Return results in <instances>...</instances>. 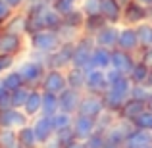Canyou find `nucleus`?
Segmentation results:
<instances>
[{"instance_id": "1", "label": "nucleus", "mask_w": 152, "mask_h": 148, "mask_svg": "<svg viewBox=\"0 0 152 148\" xmlns=\"http://www.w3.org/2000/svg\"><path fill=\"white\" fill-rule=\"evenodd\" d=\"M29 48L33 52H42V54H52L62 46V37L54 29H41L37 33H31L29 37Z\"/></svg>"}, {"instance_id": "2", "label": "nucleus", "mask_w": 152, "mask_h": 148, "mask_svg": "<svg viewBox=\"0 0 152 148\" xmlns=\"http://www.w3.org/2000/svg\"><path fill=\"white\" fill-rule=\"evenodd\" d=\"M15 67H18V71L21 73L23 81H25V85L29 87V89H41V83H42V79H45L46 69H48L42 62H39V60H35V58H27V60H23V62H19Z\"/></svg>"}, {"instance_id": "3", "label": "nucleus", "mask_w": 152, "mask_h": 148, "mask_svg": "<svg viewBox=\"0 0 152 148\" xmlns=\"http://www.w3.org/2000/svg\"><path fill=\"white\" fill-rule=\"evenodd\" d=\"M96 46L93 35H85L75 41V52H73V63L71 66L83 67V69H91V58H93V50Z\"/></svg>"}, {"instance_id": "4", "label": "nucleus", "mask_w": 152, "mask_h": 148, "mask_svg": "<svg viewBox=\"0 0 152 148\" xmlns=\"http://www.w3.org/2000/svg\"><path fill=\"white\" fill-rule=\"evenodd\" d=\"M73 52H75V42H62L58 50L48 54L46 67L48 69H67L73 63Z\"/></svg>"}, {"instance_id": "5", "label": "nucleus", "mask_w": 152, "mask_h": 148, "mask_svg": "<svg viewBox=\"0 0 152 148\" xmlns=\"http://www.w3.org/2000/svg\"><path fill=\"white\" fill-rule=\"evenodd\" d=\"M29 44L27 35L19 33H10V31H2V41H0V52L10 56H21L25 52V46Z\"/></svg>"}, {"instance_id": "6", "label": "nucleus", "mask_w": 152, "mask_h": 148, "mask_svg": "<svg viewBox=\"0 0 152 148\" xmlns=\"http://www.w3.org/2000/svg\"><path fill=\"white\" fill-rule=\"evenodd\" d=\"M31 117L21 110V108H8V110H0V129H21V127L29 125Z\"/></svg>"}, {"instance_id": "7", "label": "nucleus", "mask_w": 152, "mask_h": 148, "mask_svg": "<svg viewBox=\"0 0 152 148\" xmlns=\"http://www.w3.org/2000/svg\"><path fill=\"white\" fill-rule=\"evenodd\" d=\"M145 21H150V10L146 6H142V4H139L137 0H133L131 4H127L125 8H123V21L121 25H141V23Z\"/></svg>"}, {"instance_id": "8", "label": "nucleus", "mask_w": 152, "mask_h": 148, "mask_svg": "<svg viewBox=\"0 0 152 148\" xmlns=\"http://www.w3.org/2000/svg\"><path fill=\"white\" fill-rule=\"evenodd\" d=\"M41 89L46 93H54L60 94L67 89V77H66V69H46L45 79L41 83Z\"/></svg>"}, {"instance_id": "9", "label": "nucleus", "mask_w": 152, "mask_h": 148, "mask_svg": "<svg viewBox=\"0 0 152 148\" xmlns=\"http://www.w3.org/2000/svg\"><path fill=\"white\" fill-rule=\"evenodd\" d=\"M108 89H110V83H108L106 69H96V67H91V69H87L85 93H93V94H104Z\"/></svg>"}, {"instance_id": "10", "label": "nucleus", "mask_w": 152, "mask_h": 148, "mask_svg": "<svg viewBox=\"0 0 152 148\" xmlns=\"http://www.w3.org/2000/svg\"><path fill=\"white\" fill-rule=\"evenodd\" d=\"M118 48L133 52L139 56L141 52V42H139L137 27L133 25H119V37H118Z\"/></svg>"}, {"instance_id": "11", "label": "nucleus", "mask_w": 152, "mask_h": 148, "mask_svg": "<svg viewBox=\"0 0 152 148\" xmlns=\"http://www.w3.org/2000/svg\"><path fill=\"white\" fill-rule=\"evenodd\" d=\"M31 125H33L35 133H37L39 141H41V144H45V142H50L52 139L56 137V127H54V119H52V115H37V117L31 119Z\"/></svg>"}, {"instance_id": "12", "label": "nucleus", "mask_w": 152, "mask_h": 148, "mask_svg": "<svg viewBox=\"0 0 152 148\" xmlns=\"http://www.w3.org/2000/svg\"><path fill=\"white\" fill-rule=\"evenodd\" d=\"M104 110H106V104H104L102 94L85 93V94H83L81 104H79V112H77V114H83V115H89V117L96 119Z\"/></svg>"}, {"instance_id": "13", "label": "nucleus", "mask_w": 152, "mask_h": 148, "mask_svg": "<svg viewBox=\"0 0 152 148\" xmlns=\"http://www.w3.org/2000/svg\"><path fill=\"white\" fill-rule=\"evenodd\" d=\"M139 56L133 52H127L121 48H114L112 50V67H115L118 71H121L123 75H129L131 69L135 67Z\"/></svg>"}, {"instance_id": "14", "label": "nucleus", "mask_w": 152, "mask_h": 148, "mask_svg": "<svg viewBox=\"0 0 152 148\" xmlns=\"http://www.w3.org/2000/svg\"><path fill=\"white\" fill-rule=\"evenodd\" d=\"M118 37H119V25L114 23H106L98 33H94V42L96 46H104V48H118Z\"/></svg>"}, {"instance_id": "15", "label": "nucleus", "mask_w": 152, "mask_h": 148, "mask_svg": "<svg viewBox=\"0 0 152 148\" xmlns=\"http://www.w3.org/2000/svg\"><path fill=\"white\" fill-rule=\"evenodd\" d=\"M83 90H75L67 87L64 93H60V112H66V114L75 115L79 112V104L83 100Z\"/></svg>"}, {"instance_id": "16", "label": "nucleus", "mask_w": 152, "mask_h": 148, "mask_svg": "<svg viewBox=\"0 0 152 148\" xmlns=\"http://www.w3.org/2000/svg\"><path fill=\"white\" fill-rule=\"evenodd\" d=\"M71 127H73V133L79 141H87L96 131V119L89 117V115H83V114H75Z\"/></svg>"}, {"instance_id": "17", "label": "nucleus", "mask_w": 152, "mask_h": 148, "mask_svg": "<svg viewBox=\"0 0 152 148\" xmlns=\"http://www.w3.org/2000/svg\"><path fill=\"white\" fill-rule=\"evenodd\" d=\"M152 146V131L137 129L133 125V129L127 133L123 148H150Z\"/></svg>"}, {"instance_id": "18", "label": "nucleus", "mask_w": 152, "mask_h": 148, "mask_svg": "<svg viewBox=\"0 0 152 148\" xmlns=\"http://www.w3.org/2000/svg\"><path fill=\"white\" fill-rule=\"evenodd\" d=\"M146 108H148V106H146V102H142V100H137V98H127V102L123 104V108L119 110L118 117L133 123L135 119H137L139 115H141L142 112L146 110Z\"/></svg>"}, {"instance_id": "19", "label": "nucleus", "mask_w": 152, "mask_h": 148, "mask_svg": "<svg viewBox=\"0 0 152 148\" xmlns=\"http://www.w3.org/2000/svg\"><path fill=\"white\" fill-rule=\"evenodd\" d=\"M100 14L108 23H114V25H121L123 21V6L118 0H102Z\"/></svg>"}, {"instance_id": "20", "label": "nucleus", "mask_w": 152, "mask_h": 148, "mask_svg": "<svg viewBox=\"0 0 152 148\" xmlns=\"http://www.w3.org/2000/svg\"><path fill=\"white\" fill-rule=\"evenodd\" d=\"M66 77H67V87L75 90H83L85 93V83H87V69L77 66H69L66 69Z\"/></svg>"}, {"instance_id": "21", "label": "nucleus", "mask_w": 152, "mask_h": 148, "mask_svg": "<svg viewBox=\"0 0 152 148\" xmlns=\"http://www.w3.org/2000/svg\"><path fill=\"white\" fill-rule=\"evenodd\" d=\"M42 94H45L42 89H31L29 98H27L25 106H23V112H25L31 119L42 114Z\"/></svg>"}, {"instance_id": "22", "label": "nucleus", "mask_w": 152, "mask_h": 148, "mask_svg": "<svg viewBox=\"0 0 152 148\" xmlns=\"http://www.w3.org/2000/svg\"><path fill=\"white\" fill-rule=\"evenodd\" d=\"M2 31L27 35V14L23 10L21 12H14V14H12V17L6 21V25L2 27Z\"/></svg>"}, {"instance_id": "23", "label": "nucleus", "mask_w": 152, "mask_h": 148, "mask_svg": "<svg viewBox=\"0 0 152 148\" xmlns=\"http://www.w3.org/2000/svg\"><path fill=\"white\" fill-rule=\"evenodd\" d=\"M150 73H152V67L139 58L137 63H135V67L131 69V73H129V79L133 81V85H148Z\"/></svg>"}, {"instance_id": "24", "label": "nucleus", "mask_w": 152, "mask_h": 148, "mask_svg": "<svg viewBox=\"0 0 152 148\" xmlns=\"http://www.w3.org/2000/svg\"><path fill=\"white\" fill-rule=\"evenodd\" d=\"M91 67L96 69H110L112 67V50L104 46H94L93 58H91Z\"/></svg>"}, {"instance_id": "25", "label": "nucleus", "mask_w": 152, "mask_h": 148, "mask_svg": "<svg viewBox=\"0 0 152 148\" xmlns=\"http://www.w3.org/2000/svg\"><path fill=\"white\" fill-rule=\"evenodd\" d=\"M18 141L23 148H41V141H39L37 133H35L33 125H25L21 129H18Z\"/></svg>"}, {"instance_id": "26", "label": "nucleus", "mask_w": 152, "mask_h": 148, "mask_svg": "<svg viewBox=\"0 0 152 148\" xmlns=\"http://www.w3.org/2000/svg\"><path fill=\"white\" fill-rule=\"evenodd\" d=\"M102 98H104V104H106V110L114 112V114H119L123 104L127 102V96H123V94L115 93V90H112V89H108L106 93L102 94Z\"/></svg>"}, {"instance_id": "27", "label": "nucleus", "mask_w": 152, "mask_h": 148, "mask_svg": "<svg viewBox=\"0 0 152 148\" xmlns=\"http://www.w3.org/2000/svg\"><path fill=\"white\" fill-rule=\"evenodd\" d=\"M2 81H4V85H6V89L10 90V93H14V90L21 89V87H27L25 81H23V77H21V73L18 71V67H14V69L6 71V73L2 75Z\"/></svg>"}, {"instance_id": "28", "label": "nucleus", "mask_w": 152, "mask_h": 148, "mask_svg": "<svg viewBox=\"0 0 152 148\" xmlns=\"http://www.w3.org/2000/svg\"><path fill=\"white\" fill-rule=\"evenodd\" d=\"M42 114L45 115H56L60 112V94L46 93L42 90Z\"/></svg>"}, {"instance_id": "29", "label": "nucleus", "mask_w": 152, "mask_h": 148, "mask_svg": "<svg viewBox=\"0 0 152 148\" xmlns=\"http://www.w3.org/2000/svg\"><path fill=\"white\" fill-rule=\"evenodd\" d=\"M106 23L108 21L104 19L102 14L87 15V17H85V25H83V33H85V35H93V37H94V33H98V31H100Z\"/></svg>"}, {"instance_id": "30", "label": "nucleus", "mask_w": 152, "mask_h": 148, "mask_svg": "<svg viewBox=\"0 0 152 148\" xmlns=\"http://www.w3.org/2000/svg\"><path fill=\"white\" fill-rule=\"evenodd\" d=\"M85 12L81 10V6L77 8V10H73V12H69L67 15H64V25H67V27H73V29H77V31H81L83 33V25H85Z\"/></svg>"}, {"instance_id": "31", "label": "nucleus", "mask_w": 152, "mask_h": 148, "mask_svg": "<svg viewBox=\"0 0 152 148\" xmlns=\"http://www.w3.org/2000/svg\"><path fill=\"white\" fill-rule=\"evenodd\" d=\"M137 35L141 42V50H146L152 46V21H145L137 25Z\"/></svg>"}, {"instance_id": "32", "label": "nucleus", "mask_w": 152, "mask_h": 148, "mask_svg": "<svg viewBox=\"0 0 152 148\" xmlns=\"http://www.w3.org/2000/svg\"><path fill=\"white\" fill-rule=\"evenodd\" d=\"M0 146L2 148H23L18 141L15 129H0Z\"/></svg>"}, {"instance_id": "33", "label": "nucleus", "mask_w": 152, "mask_h": 148, "mask_svg": "<svg viewBox=\"0 0 152 148\" xmlns=\"http://www.w3.org/2000/svg\"><path fill=\"white\" fill-rule=\"evenodd\" d=\"M118 119H119V117H118V114H114V112H110V110H104L102 114L96 117V129L106 133V131L110 129V127L114 125Z\"/></svg>"}, {"instance_id": "34", "label": "nucleus", "mask_w": 152, "mask_h": 148, "mask_svg": "<svg viewBox=\"0 0 152 148\" xmlns=\"http://www.w3.org/2000/svg\"><path fill=\"white\" fill-rule=\"evenodd\" d=\"M79 6H81V0H54V2H52V8H54L60 15H67L69 12L77 10Z\"/></svg>"}, {"instance_id": "35", "label": "nucleus", "mask_w": 152, "mask_h": 148, "mask_svg": "<svg viewBox=\"0 0 152 148\" xmlns=\"http://www.w3.org/2000/svg\"><path fill=\"white\" fill-rule=\"evenodd\" d=\"M73 117H75V115L66 114V112H58L56 115H52L56 131H62V129H67V127H71V125H73Z\"/></svg>"}, {"instance_id": "36", "label": "nucleus", "mask_w": 152, "mask_h": 148, "mask_svg": "<svg viewBox=\"0 0 152 148\" xmlns=\"http://www.w3.org/2000/svg\"><path fill=\"white\" fill-rule=\"evenodd\" d=\"M29 93H31L29 87H21V89L14 90V93H12V106H14V108H21V110H23L27 98H29Z\"/></svg>"}, {"instance_id": "37", "label": "nucleus", "mask_w": 152, "mask_h": 148, "mask_svg": "<svg viewBox=\"0 0 152 148\" xmlns=\"http://www.w3.org/2000/svg\"><path fill=\"white\" fill-rule=\"evenodd\" d=\"M56 142H58L62 148H66L69 142H73L75 139V133H73V127H67V129H62V131H56Z\"/></svg>"}, {"instance_id": "38", "label": "nucleus", "mask_w": 152, "mask_h": 148, "mask_svg": "<svg viewBox=\"0 0 152 148\" xmlns=\"http://www.w3.org/2000/svg\"><path fill=\"white\" fill-rule=\"evenodd\" d=\"M133 125L137 127V129L152 131V110H150V108H146V110L142 112V114L139 115L137 119H135V121H133Z\"/></svg>"}, {"instance_id": "39", "label": "nucleus", "mask_w": 152, "mask_h": 148, "mask_svg": "<svg viewBox=\"0 0 152 148\" xmlns=\"http://www.w3.org/2000/svg\"><path fill=\"white\" fill-rule=\"evenodd\" d=\"M87 148H106V133L104 131H94L89 139L85 141Z\"/></svg>"}, {"instance_id": "40", "label": "nucleus", "mask_w": 152, "mask_h": 148, "mask_svg": "<svg viewBox=\"0 0 152 148\" xmlns=\"http://www.w3.org/2000/svg\"><path fill=\"white\" fill-rule=\"evenodd\" d=\"M150 96H152L150 85H133V89H131V98H137V100H142V102H148Z\"/></svg>"}, {"instance_id": "41", "label": "nucleus", "mask_w": 152, "mask_h": 148, "mask_svg": "<svg viewBox=\"0 0 152 148\" xmlns=\"http://www.w3.org/2000/svg\"><path fill=\"white\" fill-rule=\"evenodd\" d=\"M81 10L85 15H96L102 10V0H81Z\"/></svg>"}, {"instance_id": "42", "label": "nucleus", "mask_w": 152, "mask_h": 148, "mask_svg": "<svg viewBox=\"0 0 152 148\" xmlns=\"http://www.w3.org/2000/svg\"><path fill=\"white\" fill-rule=\"evenodd\" d=\"M15 66H18V58H15V56L2 54V52H0V77H2L6 71L14 69Z\"/></svg>"}, {"instance_id": "43", "label": "nucleus", "mask_w": 152, "mask_h": 148, "mask_svg": "<svg viewBox=\"0 0 152 148\" xmlns=\"http://www.w3.org/2000/svg\"><path fill=\"white\" fill-rule=\"evenodd\" d=\"M8 108H14L12 106V93L6 89L2 77H0V110H8Z\"/></svg>"}, {"instance_id": "44", "label": "nucleus", "mask_w": 152, "mask_h": 148, "mask_svg": "<svg viewBox=\"0 0 152 148\" xmlns=\"http://www.w3.org/2000/svg\"><path fill=\"white\" fill-rule=\"evenodd\" d=\"M12 14H14V10L8 6V2L6 0H0V29L6 25V21L12 17Z\"/></svg>"}, {"instance_id": "45", "label": "nucleus", "mask_w": 152, "mask_h": 148, "mask_svg": "<svg viewBox=\"0 0 152 148\" xmlns=\"http://www.w3.org/2000/svg\"><path fill=\"white\" fill-rule=\"evenodd\" d=\"M6 2L14 12H21V10H25V6H27L29 0H6Z\"/></svg>"}, {"instance_id": "46", "label": "nucleus", "mask_w": 152, "mask_h": 148, "mask_svg": "<svg viewBox=\"0 0 152 148\" xmlns=\"http://www.w3.org/2000/svg\"><path fill=\"white\" fill-rule=\"evenodd\" d=\"M139 58H141L142 62H146L152 67V46H150V48H146V50H141V52H139Z\"/></svg>"}, {"instance_id": "47", "label": "nucleus", "mask_w": 152, "mask_h": 148, "mask_svg": "<svg viewBox=\"0 0 152 148\" xmlns=\"http://www.w3.org/2000/svg\"><path fill=\"white\" fill-rule=\"evenodd\" d=\"M66 148H87V144H85V141H79V139H75V141L69 142Z\"/></svg>"}, {"instance_id": "48", "label": "nucleus", "mask_w": 152, "mask_h": 148, "mask_svg": "<svg viewBox=\"0 0 152 148\" xmlns=\"http://www.w3.org/2000/svg\"><path fill=\"white\" fill-rule=\"evenodd\" d=\"M41 148H62V146L56 142V139H52L50 142H45V144H41Z\"/></svg>"}, {"instance_id": "49", "label": "nucleus", "mask_w": 152, "mask_h": 148, "mask_svg": "<svg viewBox=\"0 0 152 148\" xmlns=\"http://www.w3.org/2000/svg\"><path fill=\"white\" fill-rule=\"evenodd\" d=\"M139 4H142V6H146V8H152V0H137Z\"/></svg>"}, {"instance_id": "50", "label": "nucleus", "mask_w": 152, "mask_h": 148, "mask_svg": "<svg viewBox=\"0 0 152 148\" xmlns=\"http://www.w3.org/2000/svg\"><path fill=\"white\" fill-rule=\"evenodd\" d=\"M118 2H119V4H121V6H123V8H125V6H127V4H131V2H133V0H118Z\"/></svg>"}, {"instance_id": "51", "label": "nucleus", "mask_w": 152, "mask_h": 148, "mask_svg": "<svg viewBox=\"0 0 152 148\" xmlns=\"http://www.w3.org/2000/svg\"><path fill=\"white\" fill-rule=\"evenodd\" d=\"M106 148H119V146H115V144H110V142H106Z\"/></svg>"}, {"instance_id": "52", "label": "nucleus", "mask_w": 152, "mask_h": 148, "mask_svg": "<svg viewBox=\"0 0 152 148\" xmlns=\"http://www.w3.org/2000/svg\"><path fill=\"white\" fill-rule=\"evenodd\" d=\"M146 106H148V108H150V110H152V96L148 98V102H146Z\"/></svg>"}, {"instance_id": "53", "label": "nucleus", "mask_w": 152, "mask_h": 148, "mask_svg": "<svg viewBox=\"0 0 152 148\" xmlns=\"http://www.w3.org/2000/svg\"><path fill=\"white\" fill-rule=\"evenodd\" d=\"M148 85H150V89H152V73H150V79H148Z\"/></svg>"}, {"instance_id": "54", "label": "nucleus", "mask_w": 152, "mask_h": 148, "mask_svg": "<svg viewBox=\"0 0 152 148\" xmlns=\"http://www.w3.org/2000/svg\"><path fill=\"white\" fill-rule=\"evenodd\" d=\"M148 10H150V21H152V8H148Z\"/></svg>"}, {"instance_id": "55", "label": "nucleus", "mask_w": 152, "mask_h": 148, "mask_svg": "<svg viewBox=\"0 0 152 148\" xmlns=\"http://www.w3.org/2000/svg\"><path fill=\"white\" fill-rule=\"evenodd\" d=\"M0 41H2V29H0Z\"/></svg>"}, {"instance_id": "56", "label": "nucleus", "mask_w": 152, "mask_h": 148, "mask_svg": "<svg viewBox=\"0 0 152 148\" xmlns=\"http://www.w3.org/2000/svg\"><path fill=\"white\" fill-rule=\"evenodd\" d=\"M46 2H50V4H52V2H54V0H46Z\"/></svg>"}, {"instance_id": "57", "label": "nucleus", "mask_w": 152, "mask_h": 148, "mask_svg": "<svg viewBox=\"0 0 152 148\" xmlns=\"http://www.w3.org/2000/svg\"><path fill=\"white\" fill-rule=\"evenodd\" d=\"M150 148H152V146H150Z\"/></svg>"}]
</instances>
